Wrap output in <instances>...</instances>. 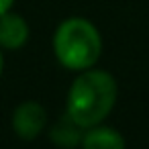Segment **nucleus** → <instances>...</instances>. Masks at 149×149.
<instances>
[{"label":"nucleus","instance_id":"obj_7","mask_svg":"<svg viewBox=\"0 0 149 149\" xmlns=\"http://www.w3.org/2000/svg\"><path fill=\"white\" fill-rule=\"evenodd\" d=\"M15 4V0H0V15H4L6 10H10Z\"/></svg>","mask_w":149,"mask_h":149},{"label":"nucleus","instance_id":"obj_2","mask_svg":"<svg viewBox=\"0 0 149 149\" xmlns=\"http://www.w3.org/2000/svg\"><path fill=\"white\" fill-rule=\"evenodd\" d=\"M53 53L65 70L82 72L94 68L102 55V35L84 17L63 19L53 33Z\"/></svg>","mask_w":149,"mask_h":149},{"label":"nucleus","instance_id":"obj_4","mask_svg":"<svg viewBox=\"0 0 149 149\" xmlns=\"http://www.w3.org/2000/svg\"><path fill=\"white\" fill-rule=\"evenodd\" d=\"M29 35H31V27L23 15L13 10L0 15V47L2 49L17 51L25 47V43L29 41Z\"/></svg>","mask_w":149,"mask_h":149},{"label":"nucleus","instance_id":"obj_6","mask_svg":"<svg viewBox=\"0 0 149 149\" xmlns=\"http://www.w3.org/2000/svg\"><path fill=\"white\" fill-rule=\"evenodd\" d=\"M84 137V127H80L68 112H63L49 129V139L59 149H76L80 147Z\"/></svg>","mask_w":149,"mask_h":149},{"label":"nucleus","instance_id":"obj_5","mask_svg":"<svg viewBox=\"0 0 149 149\" xmlns=\"http://www.w3.org/2000/svg\"><path fill=\"white\" fill-rule=\"evenodd\" d=\"M82 149H127V141L120 131L114 127H106L102 123L84 129V137L80 143Z\"/></svg>","mask_w":149,"mask_h":149},{"label":"nucleus","instance_id":"obj_1","mask_svg":"<svg viewBox=\"0 0 149 149\" xmlns=\"http://www.w3.org/2000/svg\"><path fill=\"white\" fill-rule=\"evenodd\" d=\"M118 96L116 78L106 70L88 68L78 72L65 98V112L84 129L102 123Z\"/></svg>","mask_w":149,"mask_h":149},{"label":"nucleus","instance_id":"obj_3","mask_svg":"<svg viewBox=\"0 0 149 149\" xmlns=\"http://www.w3.org/2000/svg\"><path fill=\"white\" fill-rule=\"evenodd\" d=\"M13 133L23 141H35L47 129V110L37 100H23L15 106L10 116Z\"/></svg>","mask_w":149,"mask_h":149},{"label":"nucleus","instance_id":"obj_8","mask_svg":"<svg viewBox=\"0 0 149 149\" xmlns=\"http://www.w3.org/2000/svg\"><path fill=\"white\" fill-rule=\"evenodd\" d=\"M2 70H4V55H2V47H0V76H2Z\"/></svg>","mask_w":149,"mask_h":149}]
</instances>
